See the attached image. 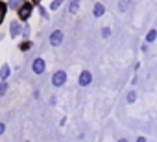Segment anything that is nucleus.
I'll return each mask as SVG.
<instances>
[{
    "label": "nucleus",
    "instance_id": "8",
    "mask_svg": "<svg viewBox=\"0 0 157 142\" xmlns=\"http://www.w3.org/2000/svg\"><path fill=\"white\" fill-rule=\"evenodd\" d=\"M105 15V6L102 4V2H96L94 6H93V17L94 19H100V17H104Z\"/></svg>",
    "mask_w": 157,
    "mask_h": 142
},
{
    "label": "nucleus",
    "instance_id": "5",
    "mask_svg": "<svg viewBox=\"0 0 157 142\" xmlns=\"http://www.w3.org/2000/svg\"><path fill=\"white\" fill-rule=\"evenodd\" d=\"M93 83V72L91 70H82L80 76H78V85L80 87H89Z\"/></svg>",
    "mask_w": 157,
    "mask_h": 142
},
{
    "label": "nucleus",
    "instance_id": "6",
    "mask_svg": "<svg viewBox=\"0 0 157 142\" xmlns=\"http://www.w3.org/2000/svg\"><path fill=\"white\" fill-rule=\"evenodd\" d=\"M48 41H50L52 46H61L63 41H65V33H63V30H54V32L50 33Z\"/></svg>",
    "mask_w": 157,
    "mask_h": 142
},
{
    "label": "nucleus",
    "instance_id": "22",
    "mask_svg": "<svg viewBox=\"0 0 157 142\" xmlns=\"http://www.w3.org/2000/svg\"><path fill=\"white\" fill-rule=\"evenodd\" d=\"M140 52H142V54H146V52H148V43H144V44L140 46Z\"/></svg>",
    "mask_w": 157,
    "mask_h": 142
},
{
    "label": "nucleus",
    "instance_id": "7",
    "mask_svg": "<svg viewBox=\"0 0 157 142\" xmlns=\"http://www.w3.org/2000/svg\"><path fill=\"white\" fill-rule=\"evenodd\" d=\"M11 74H13V68H11V65L10 63H4L2 66H0V80H10L11 78Z\"/></svg>",
    "mask_w": 157,
    "mask_h": 142
},
{
    "label": "nucleus",
    "instance_id": "9",
    "mask_svg": "<svg viewBox=\"0 0 157 142\" xmlns=\"http://www.w3.org/2000/svg\"><path fill=\"white\" fill-rule=\"evenodd\" d=\"M17 48H19V52H30V50L33 48V41H30V39H22V41L17 44Z\"/></svg>",
    "mask_w": 157,
    "mask_h": 142
},
{
    "label": "nucleus",
    "instance_id": "24",
    "mask_svg": "<svg viewBox=\"0 0 157 142\" xmlns=\"http://www.w3.org/2000/svg\"><path fill=\"white\" fill-rule=\"evenodd\" d=\"M30 2H32V4H33V6H39V4H41V2H43V0H30Z\"/></svg>",
    "mask_w": 157,
    "mask_h": 142
},
{
    "label": "nucleus",
    "instance_id": "1",
    "mask_svg": "<svg viewBox=\"0 0 157 142\" xmlns=\"http://www.w3.org/2000/svg\"><path fill=\"white\" fill-rule=\"evenodd\" d=\"M33 11H35V6L30 2V0H24V2L15 9V13H17V19L21 21V22H28L30 19H32V15H33Z\"/></svg>",
    "mask_w": 157,
    "mask_h": 142
},
{
    "label": "nucleus",
    "instance_id": "17",
    "mask_svg": "<svg viewBox=\"0 0 157 142\" xmlns=\"http://www.w3.org/2000/svg\"><path fill=\"white\" fill-rule=\"evenodd\" d=\"M22 2H24V0H8L6 4H8V9H10V11H15Z\"/></svg>",
    "mask_w": 157,
    "mask_h": 142
},
{
    "label": "nucleus",
    "instance_id": "21",
    "mask_svg": "<svg viewBox=\"0 0 157 142\" xmlns=\"http://www.w3.org/2000/svg\"><path fill=\"white\" fill-rule=\"evenodd\" d=\"M4 133H6V124H4V122H0V136H2Z\"/></svg>",
    "mask_w": 157,
    "mask_h": 142
},
{
    "label": "nucleus",
    "instance_id": "11",
    "mask_svg": "<svg viewBox=\"0 0 157 142\" xmlns=\"http://www.w3.org/2000/svg\"><path fill=\"white\" fill-rule=\"evenodd\" d=\"M131 4H133V0H118L117 8H118V11H120V13H126V11L131 8Z\"/></svg>",
    "mask_w": 157,
    "mask_h": 142
},
{
    "label": "nucleus",
    "instance_id": "12",
    "mask_svg": "<svg viewBox=\"0 0 157 142\" xmlns=\"http://www.w3.org/2000/svg\"><path fill=\"white\" fill-rule=\"evenodd\" d=\"M37 8V13H39V17L43 19V21H50V13H48V8H44L43 6V2L39 4V6H35Z\"/></svg>",
    "mask_w": 157,
    "mask_h": 142
},
{
    "label": "nucleus",
    "instance_id": "19",
    "mask_svg": "<svg viewBox=\"0 0 157 142\" xmlns=\"http://www.w3.org/2000/svg\"><path fill=\"white\" fill-rule=\"evenodd\" d=\"M126 102H128L129 105L135 103V102H137V92H135V91H129V92L126 94Z\"/></svg>",
    "mask_w": 157,
    "mask_h": 142
},
{
    "label": "nucleus",
    "instance_id": "18",
    "mask_svg": "<svg viewBox=\"0 0 157 142\" xmlns=\"http://www.w3.org/2000/svg\"><path fill=\"white\" fill-rule=\"evenodd\" d=\"M8 91H10V85H8V81H6V80H0V96L8 94Z\"/></svg>",
    "mask_w": 157,
    "mask_h": 142
},
{
    "label": "nucleus",
    "instance_id": "23",
    "mask_svg": "<svg viewBox=\"0 0 157 142\" xmlns=\"http://www.w3.org/2000/svg\"><path fill=\"white\" fill-rule=\"evenodd\" d=\"M48 102H50V105H56V103H57V98H56V96H50Z\"/></svg>",
    "mask_w": 157,
    "mask_h": 142
},
{
    "label": "nucleus",
    "instance_id": "16",
    "mask_svg": "<svg viewBox=\"0 0 157 142\" xmlns=\"http://www.w3.org/2000/svg\"><path fill=\"white\" fill-rule=\"evenodd\" d=\"M30 33H32V28L28 22H22V32H21V37L22 39H30Z\"/></svg>",
    "mask_w": 157,
    "mask_h": 142
},
{
    "label": "nucleus",
    "instance_id": "10",
    "mask_svg": "<svg viewBox=\"0 0 157 142\" xmlns=\"http://www.w3.org/2000/svg\"><path fill=\"white\" fill-rule=\"evenodd\" d=\"M6 17H8V4H6V0H0V26L4 24Z\"/></svg>",
    "mask_w": 157,
    "mask_h": 142
},
{
    "label": "nucleus",
    "instance_id": "25",
    "mask_svg": "<svg viewBox=\"0 0 157 142\" xmlns=\"http://www.w3.org/2000/svg\"><path fill=\"white\" fill-rule=\"evenodd\" d=\"M4 37H6V35H4V33H0V41H2V39H4Z\"/></svg>",
    "mask_w": 157,
    "mask_h": 142
},
{
    "label": "nucleus",
    "instance_id": "20",
    "mask_svg": "<svg viewBox=\"0 0 157 142\" xmlns=\"http://www.w3.org/2000/svg\"><path fill=\"white\" fill-rule=\"evenodd\" d=\"M102 37H104V39H109V37H111V28H109V26H104V28H102Z\"/></svg>",
    "mask_w": 157,
    "mask_h": 142
},
{
    "label": "nucleus",
    "instance_id": "4",
    "mask_svg": "<svg viewBox=\"0 0 157 142\" xmlns=\"http://www.w3.org/2000/svg\"><path fill=\"white\" fill-rule=\"evenodd\" d=\"M67 80H68V76H67V72L65 70H56V72L52 74V85L54 87H63L65 83H67Z\"/></svg>",
    "mask_w": 157,
    "mask_h": 142
},
{
    "label": "nucleus",
    "instance_id": "3",
    "mask_svg": "<svg viewBox=\"0 0 157 142\" xmlns=\"http://www.w3.org/2000/svg\"><path fill=\"white\" fill-rule=\"evenodd\" d=\"M32 72H33L35 76H41V74L46 72V61H44L43 57H35V59L32 61Z\"/></svg>",
    "mask_w": 157,
    "mask_h": 142
},
{
    "label": "nucleus",
    "instance_id": "2",
    "mask_svg": "<svg viewBox=\"0 0 157 142\" xmlns=\"http://www.w3.org/2000/svg\"><path fill=\"white\" fill-rule=\"evenodd\" d=\"M21 32H22V22L19 19H11L8 22V33L11 39H19L21 37Z\"/></svg>",
    "mask_w": 157,
    "mask_h": 142
},
{
    "label": "nucleus",
    "instance_id": "14",
    "mask_svg": "<svg viewBox=\"0 0 157 142\" xmlns=\"http://www.w3.org/2000/svg\"><path fill=\"white\" fill-rule=\"evenodd\" d=\"M67 0H50V6H48V11H57Z\"/></svg>",
    "mask_w": 157,
    "mask_h": 142
},
{
    "label": "nucleus",
    "instance_id": "13",
    "mask_svg": "<svg viewBox=\"0 0 157 142\" xmlns=\"http://www.w3.org/2000/svg\"><path fill=\"white\" fill-rule=\"evenodd\" d=\"M80 6H82L80 0H70V4H68V13H70V15H76L78 11H80Z\"/></svg>",
    "mask_w": 157,
    "mask_h": 142
},
{
    "label": "nucleus",
    "instance_id": "15",
    "mask_svg": "<svg viewBox=\"0 0 157 142\" xmlns=\"http://www.w3.org/2000/svg\"><path fill=\"white\" fill-rule=\"evenodd\" d=\"M155 39H157V28H151V30H150V32L146 33V37H144V41H146V43L150 44V43H153Z\"/></svg>",
    "mask_w": 157,
    "mask_h": 142
}]
</instances>
